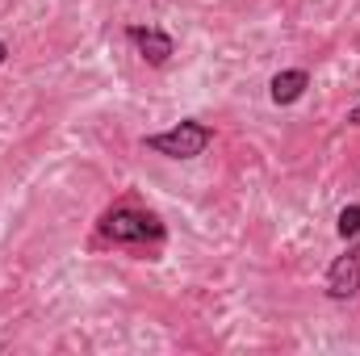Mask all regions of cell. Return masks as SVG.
I'll return each instance as SVG.
<instances>
[{
    "mask_svg": "<svg viewBox=\"0 0 360 356\" xmlns=\"http://www.w3.org/2000/svg\"><path fill=\"white\" fill-rule=\"evenodd\" d=\"M4 59H8V46H4V42H0V63H4Z\"/></svg>",
    "mask_w": 360,
    "mask_h": 356,
    "instance_id": "ba28073f",
    "label": "cell"
},
{
    "mask_svg": "<svg viewBox=\"0 0 360 356\" xmlns=\"http://www.w3.org/2000/svg\"><path fill=\"white\" fill-rule=\"evenodd\" d=\"M310 89V72L306 68H289V72H276L269 84V96L276 105H293V101H302Z\"/></svg>",
    "mask_w": 360,
    "mask_h": 356,
    "instance_id": "5b68a950",
    "label": "cell"
},
{
    "mask_svg": "<svg viewBox=\"0 0 360 356\" xmlns=\"http://www.w3.org/2000/svg\"><path fill=\"white\" fill-rule=\"evenodd\" d=\"M335 231H340L344 239H356V235H360V205H344V210H340Z\"/></svg>",
    "mask_w": 360,
    "mask_h": 356,
    "instance_id": "8992f818",
    "label": "cell"
},
{
    "mask_svg": "<svg viewBox=\"0 0 360 356\" xmlns=\"http://www.w3.org/2000/svg\"><path fill=\"white\" fill-rule=\"evenodd\" d=\"M348 122H352V126H360V101L352 105V109H348Z\"/></svg>",
    "mask_w": 360,
    "mask_h": 356,
    "instance_id": "52a82bcc",
    "label": "cell"
},
{
    "mask_svg": "<svg viewBox=\"0 0 360 356\" xmlns=\"http://www.w3.org/2000/svg\"><path fill=\"white\" fill-rule=\"evenodd\" d=\"M96 235H101V239H109V243H122V248H160V243L168 239L164 222H160L151 210L130 205V201H122V205L105 210V214H101V222H96Z\"/></svg>",
    "mask_w": 360,
    "mask_h": 356,
    "instance_id": "6da1fadb",
    "label": "cell"
},
{
    "mask_svg": "<svg viewBox=\"0 0 360 356\" xmlns=\"http://www.w3.org/2000/svg\"><path fill=\"white\" fill-rule=\"evenodd\" d=\"M126 38L139 46V55H143L151 68H164V63L176 55L172 34H168V30H160V25H126Z\"/></svg>",
    "mask_w": 360,
    "mask_h": 356,
    "instance_id": "277c9868",
    "label": "cell"
},
{
    "mask_svg": "<svg viewBox=\"0 0 360 356\" xmlns=\"http://www.w3.org/2000/svg\"><path fill=\"white\" fill-rule=\"evenodd\" d=\"M210 143H214V130L205 122H197V117H184L172 130H160V134H147L143 139L147 151L168 155V160H197V155H205Z\"/></svg>",
    "mask_w": 360,
    "mask_h": 356,
    "instance_id": "7a4b0ae2",
    "label": "cell"
},
{
    "mask_svg": "<svg viewBox=\"0 0 360 356\" xmlns=\"http://www.w3.org/2000/svg\"><path fill=\"white\" fill-rule=\"evenodd\" d=\"M360 293V235L344 256H335L327 268V298L331 302H352Z\"/></svg>",
    "mask_w": 360,
    "mask_h": 356,
    "instance_id": "3957f363",
    "label": "cell"
}]
</instances>
